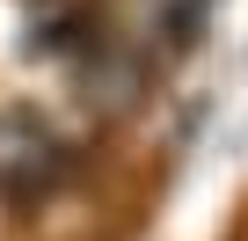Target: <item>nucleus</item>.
<instances>
[{
  "label": "nucleus",
  "mask_w": 248,
  "mask_h": 241,
  "mask_svg": "<svg viewBox=\"0 0 248 241\" xmlns=\"http://www.w3.org/2000/svg\"><path fill=\"white\" fill-rule=\"evenodd\" d=\"M59 168H66V146H59V132L44 125V117H30V110H0V197L22 205V197L51 190Z\"/></svg>",
  "instance_id": "obj_1"
}]
</instances>
